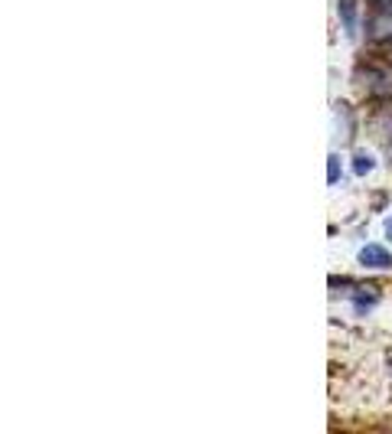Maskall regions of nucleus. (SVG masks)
<instances>
[{
	"label": "nucleus",
	"instance_id": "1",
	"mask_svg": "<svg viewBox=\"0 0 392 434\" xmlns=\"http://www.w3.org/2000/svg\"><path fill=\"white\" fill-rule=\"evenodd\" d=\"M370 39L373 43H389L392 39V4L373 10V17H370Z\"/></svg>",
	"mask_w": 392,
	"mask_h": 434
},
{
	"label": "nucleus",
	"instance_id": "2",
	"mask_svg": "<svg viewBox=\"0 0 392 434\" xmlns=\"http://www.w3.org/2000/svg\"><path fill=\"white\" fill-rule=\"evenodd\" d=\"M360 264L363 268H392V252L386 245H366L363 252H360Z\"/></svg>",
	"mask_w": 392,
	"mask_h": 434
},
{
	"label": "nucleus",
	"instance_id": "4",
	"mask_svg": "<svg viewBox=\"0 0 392 434\" xmlns=\"http://www.w3.org/2000/svg\"><path fill=\"white\" fill-rule=\"evenodd\" d=\"M340 179V157L330 154V161H327V183H337Z\"/></svg>",
	"mask_w": 392,
	"mask_h": 434
},
{
	"label": "nucleus",
	"instance_id": "3",
	"mask_svg": "<svg viewBox=\"0 0 392 434\" xmlns=\"http://www.w3.org/2000/svg\"><path fill=\"white\" fill-rule=\"evenodd\" d=\"M340 23H344V33L353 39L356 33V0H340Z\"/></svg>",
	"mask_w": 392,
	"mask_h": 434
},
{
	"label": "nucleus",
	"instance_id": "5",
	"mask_svg": "<svg viewBox=\"0 0 392 434\" xmlns=\"http://www.w3.org/2000/svg\"><path fill=\"white\" fill-rule=\"evenodd\" d=\"M356 304H360L363 311H370V307L376 304V294L373 291H360V294H356Z\"/></svg>",
	"mask_w": 392,
	"mask_h": 434
},
{
	"label": "nucleus",
	"instance_id": "6",
	"mask_svg": "<svg viewBox=\"0 0 392 434\" xmlns=\"http://www.w3.org/2000/svg\"><path fill=\"white\" fill-rule=\"evenodd\" d=\"M370 167H373V161H370V157H356V161H353V170L356 173H366Z\"/></svg>",
	"mask_w": 392,
	"mask_h": 434
},
{
	"label": "nucleus",
	"instance_id": "7",
	"mask_svg": "<svg viewBox=\"0 0 392 434\" xmlns=\"http://www.w3.org/2000/svg\"><path fill=\"white\" fill-rule=\"evenodd\" d=\"M389 236H392V219H389Z\"/></svg>",
	"mask_w": 392,
	"mask_h": 434
}]
</instances>
